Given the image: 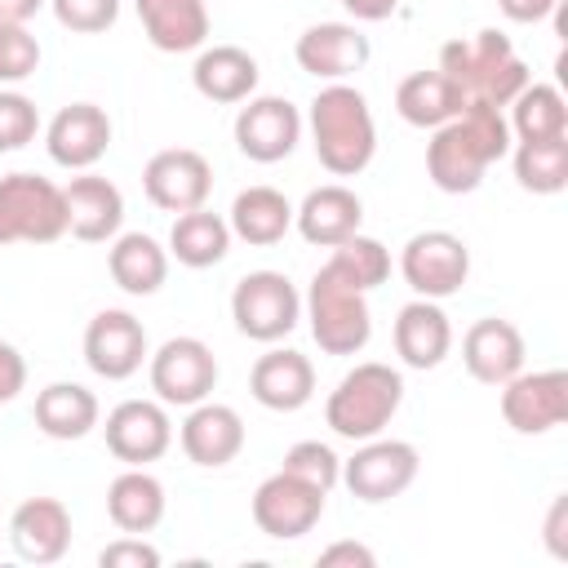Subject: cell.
<instances>
[{"instance_id":"9","label":"cell","mask_w":568,"mask_h":568,"mask_svg":"<svg viewBox=\"0 0 568 568\" xmlns=\"http://www.w3.org/2000/svg\"><path fill=\"white\" fill-rule=\"evenodd\" d=\"M417 466H422V457L408 439L373 435V439H359L351 462H342V484L351 488V497L377 506V501L399 497L417 479Z\"/></svg>"},{"instance_id":"1","label":"cell","mask_w":568,"mask_h":568,"mask_svg":"<svg viewBox=\"0 0 568 568\" xmlns=\"http://www.w3.org/2000/svg\"><path fill=\"white\" fill-rule=\"evenodd\" d=\"M506 151H510V124H506L501 106L466 102L462 115H453L448 124L430 129L426 178L444 195H470L484 182L488 164H497Z\"/></svg>"},{"instance_id":"32","label":"cell","mask_w":568,"mask_h":568,"mask_svg":"<svg viewBox=\"0 0 568 568\" xmlns=\"http://www.w3.org/2000/svg\"><path fill=\"white\" fill-rule=\"evenodd\" d=\"M98 417H102L98 395L80 382H49L36 395V426L49 439H84L98 426Z\"/></svg>"},{"instance_id":"40","label":"cell","mask_w":568,"mask_h":568,"mask_svg":"<svg viewBox=\"0 0 568 568\" xmlns=\"http://www.w3.org/2000/svg\"><path fill=\"white\" fill-rule=\"evenodd\" d=\"M49 4H53V18L80 36H98L120 18V0H49Z\"/></svg>"},{"instance_id":"8","label":"cell","mask_w":568,"mask_h":568,"mask_svg":"<svg viewBox=\"0 0 568 568\" xmlns=\"http://www.w3.org/2000/svg\"><path fill=\"white\" fill-rule=\"evenodd\" d=\"M399 275L417 297L444 302L462 293L470 275V248L453 231H417L399 253Z\"/></svg>"},{"instance_id":"17","label":"cell","mask_w":568,"mask_h":568,"mask_svg":"<svg viewBox=\"0 0 568 568\" xmlns=\"http://www.w3.org/2000/svg\"><path fill=\"white\" fill-rule=\"evenodd\" d=\"M44 146H49V160L62 164V169H93L106 146H111V115L98 106V102H71L62 106L49 129H44Z\"/></svg>"},{"instance_id":"27","label":"cell","mask_w":568,"mask_h":568,"mask_svg":"<svg viewBox=\"0 0 568 568\" xmlns=\"http://www.w3.org/2000/svg\"><path fill=\"white\" fill-rule=\"evenodd\" d=\"M138 18L146 40L160 53H191L209 40V9L204 0H138Z\"/></svg>"},{"instance_id":"18","label":"cell","mask_w":568,"mask_h":568,"mask_svg":"<svg viewBox=\"0 0 568 568\" xmlns=\"http://www.w3.org/2000/svg\"><path fill=\"white\" fill-rule=\"evenodd\" d=\"M368 53H373L368 49V36L355 22H315L293 44L297 67L306 75H315V80H328V84L355 75L368 62Z\"/></svg>"},{"instance_id":"22","label":"cell","mask_w":568,"mask_h":568,"mask_svg":"<svg viewBox=\"0 0 568 568\" xmlns=\"http://www.w3.org/2000/svg\"><path fill=\"white\" fill-rule=\"evenodd\" d=\"M178 439H182L186 462L217 470V466H226V462L240 457V448H244V422H240V413L231 404L200 399V404H191Z\"/></svg>"},{"instance_id":"39","label":"cell","mask_w":568,"mask_h":568,"mask_svg":"<svg viewBox=\"0 0 568 568\" xmlns=\"http://www.w3.org/2000/svg\"><path fill=\"white\" fill-rule=\"evenodd\" d=\"M40 129V111L27 93H13V89H0V151H18L36 138Z\"/></svg>"},{"instance_id":"3","label":"cell","mask_w":568,"mask_h":568,"mask_svg":"<svg viewBox=\"0 0 568 568\" xmlns=\"http://www.w3.org/2000/svg\"><path fill=\"white\" fill-rule=\"evenodd\" d=\"M439 71L466 93V102H488V106H510V98L532 80L510 36H501L497 27L448 40L439 49Z\"/></svg>"},{"instance_id":"45","label":"cell","mask_w":568,"mask_h":568,"mask_svg":"<svg viewBox=\"0 0 568 568\" xmlns=\"http://www.w3.org/2000/svg\"><path fill=\"white\" fill-rule=\"evenodd\" d=\"M497 9L510 22H546L559 9V0H497Z\"/></svg>"},{"instance_id":"23","label":"cell","mask_w":568,"mask_h":568,"mask_svg":"<svg viewBox=\"0 0 568 568\" xmlns=\"http://www.w3.org/2000/svg\"><path fill=\"white\" fill-rule=\"evenodd\" d=\"M9 541L27 564H58L71 550V515L58 497H27L9 519Z\"/></svg>"},{"instance_id":"19","label":"cell","mask_w":568,"mask_h":568,"mask_svg":"<svg viewBox=\"0 0 568 568\" xmlns=\"http://www.w3.org/2000/svg\"><path fill=\"white\" fill-rule=\"evenodd\" d=\"M62 200H67V231L84 244H106L120 235V222H124V195L111 178H98V173H80L62 186Z\"/></svg>"},{"instance_id":"24","label":"cell","mask_w":568,"mask_h":568,"mask_svg":"<svg viewBox=\"0 0 568 568\" xmlns=\"http://www.w3.org/2000/svg\"><path fill=\"white\" fill-rule=\"evenodd\" d=\"M448 351H453V324H448L439 302L413 297L408 306H399V315H395V355L408 368H422V373L439 368Z\"/></svg>"},{"instance_id":"34","label":"cell","mask_w":568,"mask_h":568,"mask_svg":"<svg viewBox=\"0 0 568 568\" xmlns=\"http://www.w3.org/2000/svg\"><path fill=\"white\" fill-rule=\"evenodd\" d=\"M510 133L519 142H537V138H564L568 133V102L555 84H524L510 98Z\"/></svg>"},{"instance_id":"46","label":"cell","mask_w":568,"mask_h":568,"mask_svg":"<svg viewBox=\"0 0 568 568\" xmlns=\"http://www.w3.org/2000/svg\"><path fill=\"white\" fill-rule=\"evenodd\" d=\"M342 9H346L355 22H386V18L399 9V0H342Z\"/></svg>"},{"instance_id":"7","label":"cell","mask_w":568,"mask_h":568,"mask_svg":"<svg viewBox=\"0 0 568 568\" xmlns=\"http://www.w3.org/2000/svg\"><path fill=\"white\" fill-rule=\"evenodd\" d=\"M231 320L248 342H280L302 320V297L284 271H248L231 293Z\"/></svg>"},{"instance_id":"6","label":"cell","mask_w":568,"mask_h":568,"mask_svg":"<svg viewBox=\"0 0 568 568\" xmlns=\"http://www.w3.org/2000/svg\"><path fill=\"white\" fill-rule=\"evenodd\" d=\"M67 235L62 186L40 173L0 178V244H53Z\"/></svg>"},{"instance_id":"43","label":"cell","mask_w":568,"mask_h":568,"mask_svg":"<svg viewBox=\"0 0 568 568\" xmlns=\"http://www.w3.org/2000/svg\"><path fill=\"white\" fill-rule=\"evenodd\" d=\"M22 386H27V359L18 355V346L0 342V404H9Z\"/></svg>"},{"instance_id":"12","label":"cell","mask_w":568,"mask_h":568,"mask_svg":"<svg viewBox=\"0 0 568 568\" xmlns=\"http://www.w3.org/2000/svg\"><path fill=\"white\" fill-rule=\"evenodd\" d=\"M501 417L515 435H546L564 426L568 417V373L564 368H537L515 373L501 382Z\"/></svg>"},{"instance_id":"37","label":"cell","mask_w":568,"mask_h":568,"mask_svg":"<svg viewBox=\"0 0 568 568\" xmlns=\"http://www.w3.org/2000/svg\"><path fill=\"white\" fill-rule=\"evenodd\" d=\"M280 470H288V475H297V479H306V484H315L324 493H333L342 484V457L328 444H320V439H297L284 453V466Z\"/></svg>"},{"instance_id":"31","label":"cell","mask_w":568,"mask_h":568,"mask_svg":"<svg viewBox=\"0 0 568 568\" xmlns=\"http://www.w3.org/2000/svg\"><path fill=\"white\" fill-rule=\"evenodd\" d=\"M226 226H231V235H240L244 244L266 248V244H280V240L288 235V226H293V204H288V195L275 191V186H248V191H240V195L231 200Z\"/></svg>"},{"instance_id":"21","label":"cell","mask_w":568,"mask_h":568,"mask_svg":"<svg viewBox=\"0 0 568 568\" xmlns=\"http://www.w3.org/2000/svg\"><path fill=\"white\" fill-rule=\"evenodd\" d=\"M248 390L271 413H297L315 395V368H311V359L302 351L275 346V351L257 355V364L248 373Z\"/></svg>"},{"instance_id":"13","label":"cell","mask_w":568,"mask_h":568,"mask_svg":"<svg viewBox=\"0 0 568 568\" xmlns=\"http://www.w3.org/2000/svg\"><path fill=\"white\" fill-rule=\"evenodd\" d=\"M297 138H302V111L288 98H275V93L244 98L235 115L240 155H248L253 164H280L284 155H293Z\"/></svg>"},{"instance_id":"4","label":"cell","mask_w":568,"mask_h":568,"mask_svg":"<svg viewBox=\"0 0 568 568\" xmlns=\"http://www.w3.org/2000/svg\"><path fill=\"white\" fill-rule=\"evenodd\" d=\"M306 320H311V337L324 355H359L373 337V311H368V293L333 262H324L306 288Z\"/></svg>"},{"instance_id":"26","label":"cell","mask_w":568,"mask_h":568,"mask_svg":"<svg viewBox=\"0 0 568 568\" xmlns=\"http://www.w3.org/2000/svg\"><path fill=\"white\" fill-rule=\"evenodd\" d=\"M191 80H195V93L209 98V102H244L253 98L257 89V58L240 44H213V49H200L195 67H191Z\"/></svg>"},{"instance_id":"14","label":"cell","mask_w":568,"mask_h":568,"mask_svg":"<svg viewBox=\"0 0 568 568\" xmlns=\"http://www.w3.org/2000/svg\"><path fill=\"white\" fill-rule=\"evenodd\" d=\"M142 191L164 213H191V209H204V200L213 191V169H209V160L200 151L169 146V151H155L146 160Z\"/></svg>"},{"instance_id":"5","label":"cell","mask_w":568,"mask_h":568,"mask_svg":"<svg viewBox=\"0 0 568 568\" xmlns=\"http://www.w3.org/2000/svg\"><path fill=\"white\" fill-rule=\"evenodd\" d=\"M399 404H404V377H399V368L368 359V364H355L333 386V395L324 404V422H328L333 435L359 444V439L382 435L390 426V417L399 413Z\"/></svg>"},{"instance_id":"44","label":"cell","mask_w":568,"mask_h":568,"mask_svg":"<svg viewBox=\"0 0 568 568\" xmlns=\"http://www.w3.org/2000/svg\"><path fill=\"white\" fill-rule=\"evenodd\" d=\"M564 528H568V497H555V501H550V515H546V546H550L555 559H568V537H564Z\"/></svg>"},{"instance_id":"41","label":"cell","mask_w":568,"mask_h":568,"mask_svg":"<svg viewBox=\"0 0 568 568\" xmlns=\"http://www.w3.org/2000/svg\"><path fill=\"white\" fill-rule=\"evenodd\" d=\"M98 564H102V568H160V550H155L151 541L124 532V537H115L111 546H102Z\"/></svg>"},{"instance_id":"2","label":"cell","mask_w":568,"mask_h":568,"mask_svg":"<svg viewBox=\"0 0 568 568\" xmlns=\"http://www.w3.org/2000/svg\"><path fill=\"white\" fill-rule=\"evenodd\" d=\"M311 142H315V160L333 178L364 173L377 155V124H373L368 98L346 80L324 84L311 98Z\"/></svg>"},{"instance_id":"10","label":"cell","mask_w":568,"mask_h":568,"mask_svg":"<svg viewBox=\"0 0 568 568\" xmlns=\"http://www.w3.org/2000/svg\"><path fill=\"white\" fill-rule=\"evenodd\" d=\"M217 386V355L209 342L200 337H169L155 355H151V390L160 404H178L191 408L200 399H209Z\"/></svg>"},{"instance_id":"16","label":"cell","mask_w":568,"mask_h":568,"mask_svg":"<svg viewBox=\"0 0 568 568\" xmlns=\"http://www.w3.org/2000/svg\"><path fill=\"white\" fill-rule=\"evenodd\" d=\"M106 448L124 466H146L160 462L173 444V422L160 399H124L106 413Z\"/></svg>"},{"instance_id":"47","label":"cell","mask_w":568,"mask_h":568,"mask_svg":"<svg viewBox=\"0 0 568 568\" xmlns=\"http://www.w3.org/2000/svg\"><path fill=\"white\" fill-rule=\"evenodd\" d=\"M44 0H0V22H27L40 13Z\"/></svg>"},{"instance_id":"15","label":"cell","mask_w":568,"mask_h":568,"mask_svg":"<svg viewBox=\"0 0 568 568\" xmlns=\"http://www.w3.org/2000/svg\"><path fill=\"white\" fill-rule=\"evenodd\" d=\"M142 359H151L146 351V328L138 315L129 311H98L84 328V364L106 377V382H124L142 368Z\"/></svg>"},{"instance_id":"25","label":"cell","mask_w":568,"mask_h":568,"mask_svg":"<svg viewBox=\"0 0 568 568\" xmlns=\"http://www.w3.org/2000/svg\"><path fill=\"white\" fill-rule=\"evenodd\" d=\"M293 222H297V231H302L306 244L333 248V244H342L346 235L359 231V222H364V204H359V195H355L351 186L328 182V186L306 191V200L293 209Z\"/></svg>"},{"instance_id":"20","label":"cell","mask_w":568,"mask_h":568,"mask_svg":"<svg viewBox=\"0 0 568 568\" xmlns=\"http://www.w3.org/2000/svg\"><path fill=\"white\" fill-rule=\"evenodd\" d=\"M462 364L475 382L484 386H501L524 368V333L510 320H475L462 337Z\"/></svg>"},{"instance_id":"33","label":"cell","mask_w":568,"mask_h":568,"mask_svg":"<svg viewBox=\"0 0 568 568\" xmlns=\"http://www.w3.org/2000/svg\"><path fill=\"white\" fill-rule=\"evenodd\" d=\"M226 253H231V226H226L222 213L191 209V213H178L173 217L169 257H178L191 271H204V266H217Z\"/></svg>"},{"instance_id":"36","label":"cell","mask_w":568,"mask_h":568,"mask_svg":"<svg viewBox=\"0 0 568 568\" xmlns=\"http://www.w3.org/2000/svg\"><path fill=\"white\" fill-rule=\"evenodd\" d=\"M333 266H342L364 293L368 288H377V284H386V275H390V253H386V244H377L373 235H346L342 244H333V257H328Z\"/></svg>"},{"instance_id":"28","label":"cell","mask_w":568,"mask_h":568,"mask_svg":"<svg viewBox=\"0 0 568 568\" xmlns=\"http://www.w3.org/2000/svg\"><path fill=\"white\" fill-rule=\"evenodd\" d=\"M106 271L129 297H151L169 280V248H160V240H151L146 231H124L106 253Z\"/></svg>"},{"instance_id":"42","label":"cell","mask_w":568,"mask_h":568,"mask_svg":"<svg viewBox=\"0 0 568 568\" xmlns=\"http://www.w3.org/2000/svg\"><path fill=\"white\" fill-rule=\"evenodd\" d=\"M377 555L359 541H333L328 550H320V568H373Z\"/></svg>"},{"instance_id":"35","label":"cell","mask_w":568,"mask_h":568,"mask_svg":"<svg viewBox=\"0 0 568 568\" xmlns=\"http://www.w3.org/2000/svg\"><path fill=\"white\" fill-rule=\"evenodd\" d=\"M515 178L532 195H559L568 186V133L515 146Z\"/></svg>"},{"instance_id":"11","label":"cell","mask_w":568,"mask_h":568,"mask_svg":"<svg viewBox=\"0 0 568 568\" xmlns=\"http://www.w3.org/2000/svg\"><path fill=\"white\" fill-rule=\"evenodd\" d=\"M324 497H328L324 488H315L288 470H275L253 493V524H257V532H266L275 541H297L320 524Z\"/></svg>"},{"instance_id":"30","label":"cell","mask_w":568,"mask_h":568,"mask_svg":"<svg viewBox=\"0 0 568 568\" xmlns=\"http://www.w3.org/2000/svg\"><path fill=\"white\" fill-rule=\"evenodd\" d=\"M106 515H111V524L120 532H133V537L160 528V519H164V484L146 466H129L106 488Z\"/></svg>"},{"instance_id":"29","label":"cell","mask_w":568,"mask_h":568,"mask_svg":"<svg viewBox=\"0 0 568 568\" xmlns=\"http://www.w3.org/2000/svg\"><path fill=\"white\" fill-rule=\"evenodd\" d=\"M466 106V93L435 67V71H413L399 80L395 89V111L404 115V124L413 129H439L448 124L453 115H462Z\"/></svg>"},{"instance_id":"38","label":"cell","mask_w":568,"mask_h":568,"mask_svg":"<svg viewBox=\"0 0 568 568\" xmlns=\"http://www.w3.org/2000/svg\"><path fill=\"white\" fill-rule=\"evenodd\" d=\"M40 67V40L27 31V22H0V84H18L36 75Z\"/></svg>"}]
</instances>
